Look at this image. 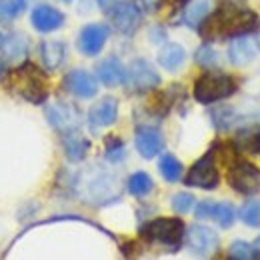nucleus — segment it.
Wrapping results in <instances>:
<instances>
[{
	"label": "nucleus",
	"instance_id": "26",
	"mask_svg": "<svg viewBox=\"0 0 260 260\" xmlns=\"http://www.w3.org/2000/svg\"><path fill=\"white\" fill-rule=\"evenodd\" d=\"M208 10H210V0H196L194 4H190V6L186 8V16H184L186 24L192 26V28L200 26V24L204 22Z\"/></svg>",
	"mask_w": 260,
	"mask_h": 260
},
{
	"label": "nucleus",
	"instance_id": "22",
	"mask_svg": "<svg viewBox=\"0 0 260 260\" xmlns=\"http://www.w3.org/2000/svg\"><path fill=\"white\" fill-rule=\"evenodd\" d=\"M2 52H4L6 60H10V62L22 60L28 54V38L18 32L6 36V40H2Z\"/></svg>",
	"mask_w": 260,
	"mask_h": 260
},
{
	"label": "nucleus",
	"instance_id": "23",
	"mask_svg": "<svg viewBox=\"0 0 260 260\" xmlns=\"http://www.w3.org/2000/svg\"><path fill=\"white\" fill-rule=\"evenodd\" d=\"M184 60H186L184 48L180 44H174V42L166 44L162 50H160V54H158V64L162 66V68H166V70H170V72L178 70L180 66L184 64Z\"/></svg>",
	"mask_w": 260,
	"mask_h": 260
},
{
	"label": "nucleus",
	"instance_id": "5",
	"mask_svg": "<svg viewBox=\"0 0 260 260\" xmlns=\"http://www.w3.org/2000/svg\"><path fill=\"white\" fill-rule=\"evenodd\" d=\"M140 234L146 240L160 242L166 246L176 248L182 242L184 236V224L180 218H154L140 228Z\"/></svg>",
	"mask_w": 260,
	"mask_h": 260
},
{
	"label": "nucleus",
	"instance_id": "13",
	"mask_svg": "<svg viewBox=\"0 0 260 260\" xmlns=\"http://www.w3.org/2000/svg\"><path fill=\"white\" fill-rule=\"evenodd\" d=\"M108 38V26L104 24H88L78 34V48L86 56H96L106 44Z\"/></svg>",
	"mask_w": 260,
	"mask_h": 260
},
{
	"label": "nucleus",
	"instance_id": "6",
	"mask_svg": "<svg viewBox=\"0 0 260 260\" xmlns=\"http://www.w3.org/2000/svg\"><path fill=\"white\" fill-rule=\"evenodd\" d=\"M228 182L240 194H254L260 190V170L254 164L238 160L228 170Z\"/></svg>",
	"mask_w": 260,
	"mask_h": 260
},
{
	"label": "nucleus",
	"instance_id": "7",
	"mask_svg": "<svg viewBox=\"0 0 260 260\" xmlns=\"http://www.w3.org/2000/svg\"><path fill=\"white\" fill-rule=\"evenodd\" d=\"M218 170L214 164V154L208 152L206 156H202L200 160L192 164V168L186 174V184L188 186H196V188H204V190H212L218 186Z\"/></svg>",
	"mask_w": 260,
	"mask_h": 260
},
{
	"label": "nucleus",
	"instance_id": "32",
	"mask_svg": "<svg viewBox=\"0 0 260 260\" xmlns=\"http://www.w3.org/2000/svg\"><path fill=\"white\" fill-rule=\"evenodd\" d=\"M192 206H194V196L192 194H188V192H178V194L172 196V208H174L178 214H186Z\"/></svg>",
	"mask_w": 260,
	"mask_h": 260
},
{
	"label": "nucleus",
	"instance_id": "30",
	"mask_svg": "<svg viewBox=\"0 0 260 260\" xmlns=\"http://www.w3.org/2000/svg\"><path fill=\"white\" fill-rule=\"evenodd\" d=\"M228 252H230V260H254V248L244 240L232 242Z\"/></svg>",
	"mask_w": 260,
	"mask_h": 260
},
{
	"label": "nucleus",
	"instance_id": "14",
	"mask_svg": "<svg viewBox=\"0 0 260 260\" xmlns=\"http://www.w3.org/2000/svg\"><path fill=\"white\" fill-rule=\"evenodd\" d=\"M258 54V42L252 36H238L228 46V60L234 66L250 64Z\"/></svg>",
	"mask_w": 260,
	"mask_h": 260
},
{
	"label": "nucleus",
	"instance_id": "8",
	"mask_svg": "<svg viewBox=\"0 0 260 260\" xmlns=\"http://www.w3.org/2000/svg\"><path fill=\"white\" fill-rule=\"evenodd\" d=\"M186 246L198 258H208L218 248V234L208 226L192 224L186 232Z\"/></svg>",
	"mask_w": 260,
	"mask_h": 260
},
{
	"label": "nucleus",
	"instance_id": "4",
	"mask_svg": "<svg viewBox=\"0 0 260 260\" xmlns=\"http://www.w3.org/2000/svg\"><path fill=\"white\" fill-rule=\"evenodd\" d=\"M236 92V82L224 72H206L194 82V98L202 104H212Z\"/></svg>",
	"mask_w": 260,
	"mask_h": 260
},
{
	"label": "nucleus",
	"instance_id": "33",
	"mask_svg": "<svg viewBox=\"0 0 260 260\" xmlns=\"http://www.w3.org/2000/svg\"><path fill=\"white\" fill-rule=\"evenodd\" d=\"M196 62L202 66H212L216 62V52L210 46H200L196 50Z\"/></svg>",
	"mask_w": 260,
	"mask_h": 260
},
{
	"label": "nucleus",
	"instance_id": "38",
	"mask_svg": "<svg viewBox=\"0 0 260 260\" xmlns=\"http://www.w3.org/2000/svg\"><path fill=\"white\" fill-rule=\"evenodd\" d=\"M62 2H70V0H62Z\"/></svg>",
	"mask_w": 260,
	"mask_h": 260
},
{
	"label": "nucleus",
	"instance_id": "1",
	"mask_svg": "<svg viewBox=\"0 0 260 260\" xmlns=\"http://www.w3.org/2000/svg\"><path fill=\"white\" fill-rule=\"evenodd\" d=\"M260 18L256 12L248 10L244 4H238V0H222L220 8L206 16L200 24V34L204 40H216L228 36H246L248 32L256 30Z\"/></svg>",
	"mask_w": 260,
	"mask_h": 260
},
{
	"label": "nucleus",
	"instance_id": "25",
	"mask_svg": "<svg viewBox=\"0 0 260 260\" xmlns=\"http://www.w3.org/2000/svg\"><path fill=\"white\" fill-rule=\"evenodd\" d=\"M158 170L164 176V180H168V182H176L182 176V164H180L178 158H174L172 154H164L162 158H160Z\"/></svg>",
	"mask_w": 260,
	"mask_h": 260
},
{
	"label": "nucleus",
	"instance_id": "17",
	"mask_svg": "<svg viewBox=\"0 0 260 260\" xmlns=\"http://www.w3.org/2000/svg\"><path fill=\"white\" fill-rule=\"evenodd\" d=\"M30 20L38 32H52L64 24V14L50 4H40L32 10Z\"/></svg>",
	"mask_w": 260,
	"mask_h": 260
},
{
	"label": "nucleus",
	"instance_id": "31",
	"mask_svg": "<svg viewBox=\"0 0 260 260\" xmlns=\"http://www.w3.org/2000/svg\"><path fill=\"white\" fill-rule=\"evenodd\" d=\"M106 158L112 160V162H118V160L124 158V144H122L120 138L110 136L106 140Z\"/></svg>",
	"mask_w": 260,
	"mask_h": 260
},
{
	"label": "nucleus",
	"instance_id": "35",
	"mask_svg": "<svg viewBox=\"0 0 260 260\" xmlns=\"http://www.w3.org/2000/svg\"><path fill=\"white\" fill-rule=\"evenodd\" d=\"M252 248H254V252H258V254H260V236L254 240V246H252Z\"/></svg>",
	"mask_w": 260,
	"mask_h": 260
},
{
	"label": "nucleus",
	"instance_id": "18",
	"mask_svg": "<svg viewBox=\"0 0 260 260\" xmlns=\"http://www.w3.org/2000/svg\"><path fill=\"white\" fill-rule=\"evenodd\" d=\"M116 116H118V102H116V98L106 96L102 98V100H98L96 104L90 108L88 122L94 128H104V126L114 124Z\"/></svg>",
	"mask_w": 260,
	"mask_h": 260
},
{
	"label": "nucleus",
	"instance_id": "19",
	"mask_svg": "<svg viewBox=\"0 0 260 260\" xmlns=\"http://www.w3.org/2000/svg\"><path fill=\"white\" fill-rule=\"evenodd\" d=\"M96 74L100 78V82L106 84V86H118V84L126 82V68L114 56L102 60L96 66Z\"/></svg>",
	"mask_w": 260,
	"mask_h": 260
},
{
	"label": "nucleus",
	"instance_id": "12",
	"mask_svg": "<svg viewBox=\"0 0 260 260\" xmlns=\"http://www.w3.org/2000/svg\"><path fill=\"white\" fill-rule=\"evenodd\" d=\"M140 18H142L140 8L136 6V2H130V0L116 4L112 10V22H114L116 30L122 34L134 32L140 24Z\"/></svg>",
	"mask_w": 260,
	"mask_h": 260
},
{
	"label": "nucleus",
	"instance_id": "29",
	"mask_svg": "<svg viewBox=\"0 0 260 260\" xmlns=\"http://www.w3.org/2000/svg\"><path fill=\"white\" fill-rule=\"evenodd\" d=\"M240 220L248 226H260V202L250 200L240 208Z\"/></svg>",
	"mask_w": 260,
	"mask_h": 260
},
{
	"label": "nucleus",
	"instance_id": "36",
	"mask_svg": "<svg viewBox=\"0 0 260 260\" xmlns=\"http://www.w3.org/2000/svg\"><path fill=\"white\" fill-rule=\"evenodd\" d=\"M2 74H4V62H2V58H0V78H2Z\"/></svg>",
	"mask_w": 260,
	"mask_h": 260
},
{
	"label": "nucleus",
	"instance_id": "34",
	"mask_svg": "<svg viewBox=\"0 0 260 260\" xmlns=\"http://www.w3.org/2000/svg\"><path fill=\"white\" fill-rule=\"evenodd\" d=\"M98 6L104 10V12H108V10H112L116 4H118V0H96Z\"/></svg>",
	"mask_w": 260,
	"mask_h": 260
},
{
	"label": "nucleus",
	"instance_id": "28",
	"mask_svg": "<svg viewBox=\"0 0 260 260\" xmlns=\"http://www.w3.org/2000/svg\"><path fill=\"white\" fill-rule=\"evenodd\" d=\"M24 0H0V22H10L24 12Z\"/></svg>",
	"mask_w": 260,
	"mask_h": 260
},
{
	"label": "nucleus",
	"instance_id": "16",
	"mask_svg": "<svg viewBox=\"0 0 260 260\" xmlns=\"http://www.w3.org/2000/svg\"><path fill=\"white\" fill-rule=\"evenodd\" d=\"M196 218H214L222 228H228L234 218H236V212L232 208V204L228 202H210V200H204L196 206Z\"/></svg>",
	"mask_w": 260,
	"mask_h": 260
},
{
	"label": "nucleus",
	"instance_id": "37",
	"mask_svg": "<svg viewBox=\"0 0 260 260\" xmlns=\"http://www.w3.org/2000/svg\"><path fill=\"white\" fill-rule=\"evenodd\" d=\"M0 44H2V34H0Z\"/></svg>",
	"mask_w": 260,
	"mask_h": 260
},
{
	"label": "nucleus",
	"instance_id": "2",
	"mask_svg": "<svg viewBox=\"0 0 260 260\" xmlns=\"http://www.w3.org/2000/svg\"><path fill=\"white\" fill-rule=\"evenodd\" d=\"M74 190L88 204H108L120 196V180L114 172L94 164L76 176Z\"/></svg>",
	"mask_w": 260,
	"mask_h": 260
},
{
	"label": "nucleus",
	"instance_id": "21",
	"mask_svg": "<svg viewBox=\"0 0 260 260\" xmlns=\"http://www.w3.org/2000/svg\"><path fill=\"white\" fill-rule=\"evenodd\" d=\"M64 42H60V40H44L40 44V58H42V62H44V66L48 70H56L58 66L64 62Z\"/></svg>",
	"mask_w": 260,
	"mask_h": 260
},
{
	"label": "nucleus",
	"instance_id": "11",
	"mask_svg": "<svg viewBox=\"0 0 260 260\" xmlns=\"http://www.w3.org/2000/svg\"><path fill=\"white\" fill-rule=\"evenodd\" d=\"M64 90L78 98H92L98 92V84L94 76L82 68H74L64 76Z\"/></svg>",
	"mask_w": 260,
	"mask_h": 260
},
{
	"label": "nucleus",
	"instance_id": "24",
	"mask_svg": "<svg viewBox=\"0 0 260 260\" xmlns=\"http://www.w3.org/2000/svg\"><path fill=\"white\" fill-rule=\"evenodd\" d=\"M234 144L246 152H254L260 154V128H248V130H240L236 134V140Z\"/></svg>",
	"mask_w": 260,
	"mask_h": 260
},
{
	"label": "nucleus",
	"instance_id": "9",
	"mask_svg": "<svg viewBox=\"0 0 260 260\" xmlns=\"http://www.w3.org/2000/svg\"><path fill=\"white\" fill-rule=\"evenodd\" d=\"M126 84L130 90L134 92H144V90H152L160 84V76L154 70V66L142 58L134 60L126 70Z\"/></svg>",
	"mask_w": 260,
	"mask_h": 260
},
{
	"label": "nucleus",
	"instance_id": "27",
	"mask_svg": "<svg viewBox=\"0 0 260 260\" xmlns=\"http://www.w3.org/2000/svg\"><path fill=\"white\" fill-rule=\"evenodd\" d=\"M152 178L146 172H134L128 178V192L134 196H146L152 190Z\"/></svg>",
	"mask_w": 260,
	"mask_h": 260
},
{
	"label": "nucleus",
	"instance_id": "15",
	"mask_svg": "<svg viewBox=\"0 0 260 260\" xmlns=\"http://www.w3.org/2000/svg\"><path fill=\"white\" fill-rule=\"evenodd\" d=\"M134 142H136V150L140 152L142 158H154L164 148V138L160 130L152 128V126H140L136 130Z\"/></svg>",
	"mask_w": 260,
	"mask_h": 260
},
{
	"label": "nucleus",
	"instance_id": "20",
	"mask_svg": "<svg viewBox=\"0 0 260 260\" xmlns=\"http://www.w3.org/2000/svg\"><path fill=\"white\" fill-rule=\"evenodd\" d=\"M62 144H64V152H66V156H68V160H72V162L82 160V158L86 156L88 148H90V142H88L78 130L64 132Z\"/></svg>",
	"mask_w": 260,
	"mask_h": 260
},
{
	"label": "nucleus",
	"instance_id": "10",
	"mask_svg": "<svg viewBox=\"0 0 260 260\" xmlns=\"http://www.w3.org/2000/svg\"><path fill=\"white\" fill-rule=\"evenodd\" d=\"M46 118L54 128L62 132L76 130L80 124V112L72 104H64V102H54L46 106Z\"/></svg>",
	"mask_w": 260,
	"mask_h": 260
},
{
	"label": "nucleus",
	"instance_id": "3",
	"mask_svg": "<svg viewBox=\"0 0 260 260\" xmlns=\"http://www.w3.org/2000/svg\"><path fill=\"white\" fill-rule=\"evenodd\" d=\"M8 86L18 96H22L24 100H28L32 104H40V102H44L46 96H48L46 76L34 64H30V62H26V64L20 66V68H16L8 76Z\"/></svg>",
	"mask_w": 260,
	"mask_h": 260
}]
</instances>
